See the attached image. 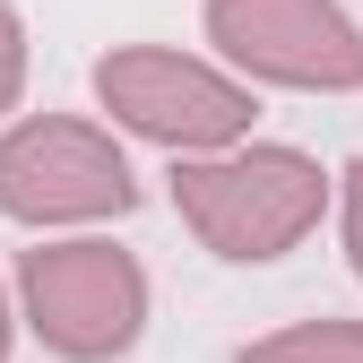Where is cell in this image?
I'll list each match as a JSON object with an SVG mask.
<instances>
[{
    "label": "cell",
    "instance_id": "8992f818",
    "mask_svg": "<svg viewBox=\"0 0 363 363\" xmlns=\"http://www.w3.org/2000/svg\"><path fill=\"white\" fill-rule=\"evenodd\" d=\"M234 363H363V320H294V329H268Z\"/></svg>",
    "mask_w": 363,
    "mask_h": 363
},
{
    "label": "cell",
    "instance_id": "277c9868",
    "mask_svg": "<svg viewBox=\"0 0 363 363\" xmlns=\"http://www.w3.org/2000/svg\"><path fill=\"white\" fill-rule=\"evenodd\" d=\"M139 208V173L104 121L78 113H26L0 130V216L61 234V225H104Z\"/></svg>",
    "mask_w": 363,
    "mask_h": 363
},
{
    "label": "cell",
    "instance_id": "3957f363",
    "mask_svg": "<svg viewBox=\"0 0 363 363\" xmlns=\"http://www.w3.org/2000/svg\"><path fill=\"white\" fill-rule=\"evenodd\" d=\"M96 104L113 113V130L182 156H225L251 139V86L234 69H216L199 52H173V43H113L96 61Z\"/></svg>",
    "mask_w": 363,
    "mask_h": 363
},
{
    "label": "cell",
    "instance_id": "5b68a950",
    "mask_svg": "<svg viewBox=\"0 0 363 363\" xmlns=\"http://www.w3.org/2000/svg\"><path fill=\"white\" fill-rule=\"evenodd\" d=\"M208 43L242 86L363 96V26L337 0H208Z\"/></svg>",
    "mask_w": 363,
    "mask_h": 363
},
{
    "label": "cell",
    "instance_id": "ba28073f",
    "mask_svg": "<svg viewBox=\"0 0 363 363\" xmlns=\"http://www.w3.org/2000/svg\"><path fill=\"white\" fill-rule=\"evenodd\" d=\"M337 234H346V268L363 277V156L337 173Z\"/></svg>",
    "mask_w": 363,
    "mask_h": 363
},
{
    "label": "cell",
    "instance_id": "7a4b0ae2",
    "mask_svg": "<svg viewBox=\"0 0 363 363\" xmlns=\"http://www.w3.org/2000/svg\"><path fill=\"white\" fill-rule=\"evenodd\" d=\"M18 320L61 363H113L147 337V268L104 234H61L18 259Z\"/></svg>",
    "mask_w": 363,
    "mask_h": 363
},
{
    "label": "cell",
    "instance_id": "9c48e42d",
    "mask_svg": "<svg viewBox=\"0 0 363 363\" xmlns=\"http://www.w3.org/2000/svg\"><path fill=\"white\" fill-rule=\"evenodd\" d=\"M9 337H18V311H9V286H0V363H9Z\"/></svg>",
    "mask_w": 363,
    "mask_h": 363
},
{
    "label": "cell",
    "instance_id": "52a82bcc",
    "mask_svg": "<svg viewBox=\"0 0 363 363\" xmlns=\"http://www.w3.org/2000/svg\"><path fill=\"white\" fill-rule=\"evenodd\" d=\"M18 96H26V18L0 0V121L18 113Z\"/></svg>",
    "mask_w": 363,
    "mask_h": 363
},
{
    "label": "cell",
    "instance_id": "6da1fadb",
    "mask_svg": "<svg viewBox=\"0 0 363 363\" xmlns=\"http://www.w3.org/2000/svg\"><path fill=\"white\" fill-rule=\"evenodd\" d=\"M337 173H320V156L277 147V139H242L225 156H182L173 164V208L182 225L234 268L286 259L311 225L329 216Z\"/></svg>",
    "mask_w": 363,
    "mask_h": 363
}]
</instances>
